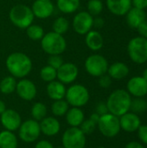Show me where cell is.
Segmentation results:
<instances>
[{"mask_svg": "<svg viewBox=\"0 0 147 148\" xmlns=\"http://www.w3.org/2000/svg\"><path fill=\"white\" fill-rule=\"evenodd\" d=\"M126 88L131 95L144 97L147 95V82L142 76H134L128 81Z\"/></svg>", "mask_w": 147, "mask_h": 148, "instance_id": "16", "label": "cell"}, {"mask_svg": "<svg viewBox=\"0 0 147 148\" xmlns=\"http://www.w3.org/2000/svg\"><path fill=\"white\" fill-rule=\"evenodd\" d=\"M96 126H97V124H95L90 119H88V120H84L83 121V122L80 126L81 127L80 128L84 133L85 135H88V134H91L95 130Z\"/></svg>", "mask_w": 147, "mask_h": 148, "instance_id": "35", "label": "cell"}, {"mask_svg": "<svg viewBox=\"0 0 147 148\" xmlns=\"http://www.w3.org/2000/svg\"><path fill=\"white\" fill-rule=\"evenodd\" d=\"M5 66L10 75L16 79H23L28 76L33 68L30 57L23 52H13L5 60Z\"/></svg>", "mask_w": 147, "mask_h": 148, "instance_id": "1", "label": "cell"}, {"mask_svg": "<svg viewBox=\"0 0 147 148\" xmlns=\"http://www.w3.org/2000/svg\"><path fill=\"white\" fill-rule=\"evenodd\" d=\"M65 98L67 102L75 108L85 106L90 98L88 89L81 84H73L67 90Z\"/></svg>", "mask_w": 147, "mask_h": 148, "instance_id": "6", "label": "cell"}, {"mask_svg": "<svg viewBox=\"0 0 147 148\" xmlns=\"http://www.w3.org/2000/svg\"><path fill=\"white\" fill-rule=\"evenodd\" d=\"M94 16L87 10L77 12L72 20V28L75 33L81 36H85L93 29Z\"/></svg>", "mask_w": 147, "mask_h": 148, "instance_id": "11", "label": "cell"}, {"mask_svg": "<svg viewBox=\"0 0 147 148\" xmlns=\"http://www.w3.org/2000/svg\"><path fill=\"white\" fill-rule=\"evenodd\" d=\"M35 148H55L54 146L48 140H40L39 142L36 143Z\"/></svg>", "mask_w": 147, "mask_h": 148, "instance_id": "43", "label": "cell"}, {"mask_svg": "<svg viewBox=\"0 0 147 148\" xmlns=\"http://www.w3.org/2000/svg\"><path fill=\"white\" fill-rule=\"evenodd\" d=\"M131 101V95L126 90L117 89L108 96L106 103L110 114L117 117H120L121 115L129 112Z\"/></svg>", "mask_w": 147, "mask_h": 148, "instance_id": "2", "label": "cell"}, {"mask_svg": "<svg viewBox=\"0 0 147 148\" xmlns=\"http://www.w3.org/2000/svg\"><path fill=\"white\" fill-rule=\"evenodd\" d=\"M142 77L146 80L147 82V68L144 70V72H143V75H142Z\"/></svg>", "mask_w": 147, "mask_h": 148, "instance_id": "47", "label": "cell"}, {"mask_svg": "<svg viewBox=\"0 0 147 148\" xmlns=\"http://www.w3.org/2000/svg\"><path fill=\"white\" fill-rule=\"evenodd\" d=\"M111 84H112V78L108 75L105 74V75L99 77L100 87H101L103 88H107L111 86Z\"/></svg>", "mask_w": 147, "mask_h": 148, "instance_id": "37", "label": "cell"}, {"mask_svg": "<svg viewBox=\"0 0 147 148\" xmlns=\"http://www.w3.org/2000/svg\"><path fill=\"white\" fill-rule=\"evenodd\" d=\"M85 43L90 50L96 52L102 49L104 45V39L98 30L91 29L85 35Z\"/></svg>", "mask_w": 147, "mask_h": 148, "instance_id": "20", "label": "cell"}, {"mask_svg": "<svg viewBox=\"0 0 147 148\" xmlns=\"http://www.w3.org/2000/svg\"><path fill=\"white\" fill-rule=\"evenodd\" d=\"M125 148H145L143 147L142 144H140L139 142H136V141H131L129 142Z\"/></svg>", "mask_w": 147, "mask_h": 148, "instance_id": "44", "label": "cell"}, {"mask_svg": "<svg viewBox=\"0 0 147 148\" xmlns=\"http://www.w3.org/2000/svg\"><path fill=\"white\" fill-rule=\"evenodd\" d=\"M66 87L63 83L58 80H55L48 83L46 88V92L48 96L53 101H58L65 98L66 95Z\"/></svg>", "mask_w": 147, "mask_h": 148, "instance_id": "22", "label": "cell"}, {"mask_svg": "<svg viewBox=\"0 0 147 148\" xmlns=\"http://www.w3.org/2000/svg\"><path fill=\"white\" fill-rule=\"evenodd\" d=\"M48 109L44 103L36 102L31 108V115L33 119L36 121H41L47 115Z\"/></svg>", "mask_w": 147, "mask_h": 148, "instance_id": "31", "label": "cell"}, {"mask_svg": "<svg viewBox=\"0 0 147 148\" xmlns=\"http://www.w3.org/2000/svg\"><path fill=\"white\" fill-rule=\"evenodd\" d=\"M105 24V21L102 17L97 16L94 17V22H93V28H96V29H101Z\"/></svg>", "mask_w": 147, "mask_h": 148, "instance_id": "41", "label": "cell"}, {"mask_svg": "<svg viewBox=\"0 0 147 148\" xmlns=\"http://www.w3.org/2000/svg\"><path fill=\"white\" fill-rule=\"evenodd\" d=\"M130 109L134 114H141L146 111L147 101L143 99V97H135L132 99Z\"/></svg>", "mask_w": 147, "mask_h": 148, "instance_id": "34", "label": "cell"}, {"mask_svg": "<svg viewBox=\"0 0 147 148\" xmlns=\"http://www.w3.org/2000/svg\"><path fill=\"white\" fill-rule=\"evenodd\" d=\"M0 121L5 130L10 132L18 130L19 127L22 124V119L20 114L13 109H6L1 114Z\"/></svg>", "mask_w": 147, "mask_h": 148, "instance_id": "15", "label": "cell"}, {"mask_svg": "<svg viewBox=\"0 0 147 148\" xmlns=\"http://www.w3.org/2000/svg\"><path fill=\"white\" fill-rule=\"evenodd\" d=\"M107 73L112 79L122 80L128 75L129 68L124 62H113L112 65L108 66V69Z\"/></svg>", "mask_w": 147, "mask_h": 148, "instance_id": "23", "label": "cell"}, {"mask_svg": "<svg viewBox=\"0 0 147 148\" xmlns=\"http://www.w3.org/2000/svg\"><path fill=\"white\" fill-rule=\"evenodd\" d=\"M56 78L59 82L66 84L73 83L78 77L79 69L76 64L73 62H64L57 70Z\"/></svg>", "mask_w": 147, "mask_h": 148, "instance_id": "12", "label": "cell"}, {"mask_svg": "<svg viewBox=\"0 0 147 148\" xmlns=\"http://www.w3.org/2000/svg\"><path fill=\"white\" fill-rule=\"evenodd\" d=\"M39 124L41 133L49 137L56 135L61 130V124L59 121L55 117H45L41 121Z\"/></svg>", "mask_w": 147, "mask_h": 148, "instance_id": "19", "label": "cell"}, {"mask_svg": "<svg viewBox=\"0 0 147 148\" xmlns=\"http://www.w3.org/2000/svg\"><path fill=\"white\" fill-rule=\"evenodd\" d=\"M138 135L139 140L144 143L147 145V125H143L140 126L138 129Z\"/></svg>", "mask_w": 147, "mask_h": 148, "instance_id": "38", "label": "cell"}, {"mask_svg": "<svg viewBox=\"0 0 147 148\" xmlns=\"http://www.w3.org/2000/svg\"><path fill=\"white\" fill-rule=\"evenodd\" d=\"M68 109H69V104L67 102V101H64L63 99L55 101L51 106L52 114L56 117H61L65 115Z\"/></svg>", "mask_w": 147, "mask_h": 148, "instance_id": "30", "label": "cell"}, {"mask_svg": "<svg viewBox=\"0 0 147 148\" xmlns=\"http://www.w3.org/2000/svg\"><path fill=\"white\" fill-rule=\"evenodd\" d=\"M138 32L139 34L140 35V36L144 37V38H146L147 39V20L144 21L138 28Z\"/></svg>", "mask_w": 147, "mask_h": 148, "instance_id": "40", "label": "cell"}, {"mask_svg": "<svg viewBox=\"0 0 147 148\" xmlns=\"http://www.w3.org/2000/svg\"><path fill=\"white\" fill-rule=\"evenodd\" d=\"M6 110V106H5V103L0 100V115Z\"/></svg>", "mask_w": 147, "mask_h": 148, "instance_id": "46", "label": "cell"}, {"mask_svg": "<svg viewBox=\"0 0 147 148\" xmlns=\"http://www.w3.org/2000/svg\"><path fill=\"white\" fill-rule=\"evenodd\" d=\"M100 117H101V116H100L97 113H94V114L90 116V118H89V119H90L92 121H94L95 124H97V123H98V121H99V120H100Z\"/></svg>", "mask_w": 147, "mask_h": 148, "instance_id": "45", "label": "cell"}, {"mask_svg": "<svg viewBox=\"0 0 147 148\" xmlns=\"http://www.w3.org/2000/svg\"><path fill=\"white\" fill-rule=\"evenodd\" d=\"M65 115L66 121L70 127H79L84 121V112L80 108H71Z\"/></svg>", "mask_w": 147, "mask_h": 148, "instance_id": "24", "label": "cell"}, {"mask_svg": "<svg viewBox=\"0 0 147 148\" xmlns=\"http://www.w3.org/2000/svg\"><path fill=\"white\" fill-rule=\"evenodd\" d=\"M80 6L81 0H56V7L63 14L75 13Z\"/></svg>", "mask_w": 147, "mask_h": 148, "instance_id": "25", "label": "cell"}, {"mask_svg": "<svg viewBox=\"0 0 147 148\" xmlns=\"http://www.w3.org/2000/svg\"><path fill=\"white\" fill-rule=\"evenodd\" d=\"M57 148H65V147H64L63 146H62V147H57Z\"/></svg>", "mask_w": 147, "mask_h": 148, "instance_id": "48", "label": "cell"}, {"mask_svg": "<svg viewBox=\"0 0 147 148\" xmlns=\"http://www.w3.org/2000/svg\"><path fill=\"white\" fill-rule=\"evenodd\" d=\"M133 7L145 10L147 8V0H132Z\"/></svg>", "mask_w": 147, "mask_h": 148, "instance_id": "42", "label": "cell"}, {"mask_svg": "<svg viewBox=\"0 0 147 148\" xmlns=\"http://www.w3.org/2000/svg\"><path fill=\"white\" fill-rule=\"evenodd\" d=\"M62 141L65 148H85L86 135L80 127H70L64 132Z\"/></svg>", "mask_w": 147, "mask_h": 148, "instance_id": "9", "label": "cell"}, {"mask_svg": "<svg viewBox=\"0 0 147 148\" xmlns=\"http://www.w3.org/2000/svg\"><path fill=\"white\" fill-rule=\"evenodd\" d=\"M17 138L13 132L3 130L0 132V148H16Z\"/></svg>", "mask_w": 147, "mask_h": 148, "instance_id": "26", "label": "cell"}, {"mask_svg": "<svg viewBox=\"0 0 147 148\" xmlns=\"http://www.w3.org/2000/svg\"><path fill=\"white\" fill-rule=\"evenodd\" d=\"M98 148H106L105 147H98Z\"/></svg>", "mask_w": 147, "mask_h": 148, "instance_id": "49", "label": "cell"}, {"mask_svg": "<svg viewBox=\"0 0 147 148\" xmlns=\"http://www.w3.org/2000/svg\"><path fill=\"white\" fill-rule=\"evenodd\" d=\"M56 75H57V72L56 69H55L54 68L46 65L44 67H42L40 70V77L41 79L45 82H53L56 79Z\"/></svg>", "mask_w": 147, "mask_h": 148, "instance_id": "33", "label": "cell"}, {"mask_svg": "<svg viewBox=\"0 0 147 148\" xmlns=\"http://www.w3.org/2000/svg\"><path fill=\"white\" fill-rule=\"evenodd\" d=\"M127 52L131 60L137 64L147 62V39L142 36L132 38L127 45Z\"/></svg>", "mask_w": 147, "mask_h": 148, "instance_id": "5", "label": "cell"}, {"mask_svg": "<svg viewBox=\"0 0 147 148\" xmlns=\"http://www.w3.org/2000/svg\"><path fill=\"white\" fill-rule=\"evenodd\" d=\"M108 10L115 16H125L132 8V0H106Z\"/></svg>", "mask_w": 147, "mask_h": 148, "instance_id": "18", "label": "cell"}, {"mask_svg": "<svg viewBox=\"0 0 147 148\" xmlns=\"http://www.w3.org/2000/svg\"><path fill=\"white\" fill-rule=\"evenodd\" d=\"M16 80L12 75L3 77L0 82V91L3 95H10L16 91Z\"/></svg>", "mask_w": 147, "mask_h": 148, "instance_id": "27", "label": "cell"}, {"mask_svg": "<svg viewBox=\"0 0 147 148\" xmlns=\"http://www.w3.org/2000/svg\"><path fill=\"white\" fill-rule=\"evenodd\" d=\"M41 134L40 124L34 119L27 120L22 122L18 128L19 138L25 143H32L36 141Z\"/></svg>", "mask_w": 147, "mask_h": 148, "instance_id": "10", "label": "cell"}, {"mask_svg": "<svg viewBox=\"0 0 147 148\" xmlns=\"http://www.w3.org/2000/svg\"><path fill=\"white\" fill-rule=\"evenodd\" d=\"M25 30H26L27 36L32 41H41V39L45 34L44 29L39 24L32 23Z\"/></svg>", "mask_w": 147, "mask_h": 148, "instance_id": "29", "label": "cell"}, {"mask_svg": "<svg viewBox=\"0 0 147 148\" xmlns=\"http://www.w3.org/2000/svg\"><path fill=\"white\" fill-rule=\"evenodd\" d=\"M9 18L11 23L16 28L26 29L33 23L35 16L29 6L23 3H17L10 10Z\"/></svg>", "mask_w": 147, "mask_h": 148, "instance_id": "3", "label": "cell"}, {"mask_svg": "<svg viewBox=\"0 0 147 148\" xmlns=\"http://www.w3.org/2000/svg\"><path fill=\"white\" fill-rule=\"evenodd\" d=\"M97 126L101 134L107 138L115 137L121 129L119 117L110 113L101 115L97 123Z\"/></svg>", "mask_w": 147, "mask_h": 148, "instance_id": "8", "label": "cell"}, {"mask_svg": "<svg viewBox=\"0 0 147 148\" xmlns=\"http://www.w3.org/2000/svg\"><path fill=\"white\" fill-rule=\"evenodd\" d=\"M69 27H70V23H69L68 19L62 16H58L52 24L53 31L62 36L68 32V30L69 29Z\"/></svg>", "mask_w": 147, "mask_h": 148, "instance_id": "28", "label": "cell"}, {"mask_svg": "<svg viewBox=\"0 0 147 148\" xmlns=\"http://www.w3.org/2000/svg\"><path fill=\"white\" fill-rule=\"evenodd\" d=\"M126 19L127 24L131 28L137 29L144 21L146 20V15L144 10L132 7L126 14Z\"/></svg>", "mask_w": 147, "mask_h": 148, "instance_id": "21", "label": "cell"}, {"mask_svg": "<svg viewBox=\"0 0 147 148\" xmlns=\"http://www.w3.org/2000/svg\"><path fill=\"white\" fill-rule=\"evenodd\" d=\"M40 42L42 49L49 56L62 55L67 49V41L65 37L53 30L45 33Z\"/></svg>", "mask_w": 147, "mask_h": 148, "instance_id": "4", "label": "cell"}, {"mask_svg": "<svg viewBox=\"0 0 147 148\" xmlns=\"http://www.w3.org/2000/svg\"><path fill=\"white\" fill-rule=\"evenodd\" d=\"M16 92L17 95L24 101H32L37 94L36 84L29 79L23 78L16 82Z\"/></svg>", "mask_w": 147, "mask_h": 148, "instance_id": "14", "label": "cell"}, {"mask_svg": "<svg viewBox=\"0 0 147 148\" xmlns=\"http://www.w3.org/2000/svg\"><path fill=\"white\" fill-rule=\"evenodd\" d=\"M120 124L122 130L128 133H133L139 129L141 126V121L137 114L127 112L120 116Z\"/></svg>", "mask_w": 147, "mask_h": 148, "instance_id": "17", "label": "cell"}, {"mask_svg": "<svg viewBox=\"0 0 147 148\" xmlns=\"http://www.w3.org/2000/svg\"><path fill=\"white\" fill-rule=\"evenodd\" d=\"M30 8L35 17L47 19L54 14L55 6L51 0H35Z\"/></svg>", "mask_w": 147, "mask_h": 148, "instance_id": "13", "label": "cell"}, {"mask_svg": "<svg viewBox=\"0 0 147 148\" xmlns=\"http://www.w3.org/2000/svg\"><path fill=\"white\" fill-rule=\"evenodd\" d=\"M84 67L88 75L94 77H100L107 74L108 69V62L101 55L93 54L87 57Z\"/></svg>", "mask_w": 147, "mask_h": 148, "instance_id": "7", "label": "cell"}, {"mask_svg": "<svg viewBox=\"0 0 147 148\" xmlns=\"http://www.w3.org/2000/svg\"><path fill=\"white\" fill-rule=\"evenodd\" d=\"M95 113H97L100 116L104 115V114L109 113V112H108L107 106V103H104V102H100V103H98V105L96 106Z\"/></svg>", "mask_w": 147, "mask_h": 148, "instance_id": "39", "label": "cell"}, {"mask_svg": "<svg viewBox=\"0 0 147 148\" xmlns=\"http://www.w3.org/2000/svg\"><path fill=\"white\" fill-rule=\"evenodd\" d=\"M104 9L101 0H88L87 3V11L93 16H99Z\"/></svg>", "mask_w": 147, "mask_h": 148, "instance_id": "32", "label": "cell"}, {"mask_svg": "<svg viewBox=\"0 0 147 148\" xmlns=\"http://www.w3.org/2000/svg\"><path fill=\"white\" fill-rule=\"evenodd\" d=\"M47 62L49 66L57 70L64 63V61H63V58L61 56V55H54V56H49Z\"/></svg>", "mask_w": 147, "mask_h": 148, "instance_id": "36", "label": "cell"}]
</instances>
